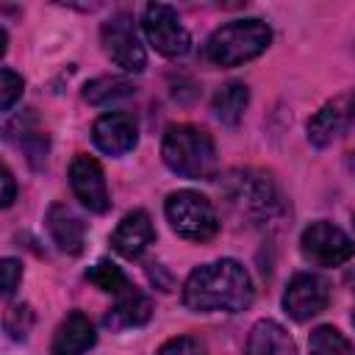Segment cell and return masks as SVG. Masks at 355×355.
<instances>
[{
	"instance_id": "obj_12",
	"label": "cell",
	"mask_w": 355,
	"mask_h": 355,
	"mask_svg": "<svg viewBox=\"0 0 355 355\" xmlns=\"http://www.w3.org/2000/svg\"><path fill=\"white\" fill-rule=\"evenodd\" d=\"M108 241H111L114 252H119L122 258H130V261L139 258V255L155 241V227H153L150 214L141 211V208L125 214V216L119 219V225L114 227V233H111Z\"/></svg>"
},
{
	"instance_id": "obj_5",
	"label": "cell",
	"mask_w": 355,
	"mask_h": 355,
	"mask_svg": "<svg viewBox=\"0 0 355 355\" xmlns=\"http://www.w3.org/2000/svg\"><path fill=\"white\" fill-rule=\"evenodd\" d=\"M164 214L169 227L186 241H211L219 230V216L214 202L194 189L172 191L164 202Z\"/></svg>"
},
{
	"instance_id": "obj_14",
	"label": "cell",
	"mask_w": 355,
	"mask_h": 355,
	"mask_svg": "<svg viewBox=\"0 0 355 355\" xmlns=\"http://www.w3.org/2000/svg\"><path fill=\"white\" fill-rule=\"evenodd\" d=\"M97 341L94 324L86 313L72 311L64 316V322L55 327L53 344H50V355H83L86 349H92Z\"/></svg>"
},
{
	"instance_id": "obj_2",
	"label": "cell",
	"mask_w": 355,
	"mask_h": 355,
	"mask_svg": "<svg viewBox=\"0 0 355 355\" xmlns=\"http://www.w3.org/2000/svg\"><path fill=\"white\" fill-rule=\"evenodd\" d=\"M222 189L230 208L250 225L272 227L286 216V202L277 183L261 169H233L225 175Z\"/></svg>"
},
{
	"instance_id": "obj_13",
	"label": "cell",
	"mask_w": 355,
	"mask_h": 355,
	"mask_svg": "<svg viewBox=\"0 0 355 355\" xmlns=\"http://www.w3.org/2000/svg\"><path fill=\"white\" fill-rule=\"evenodd\" d=\"M50 239L58 244L61 252L67 255H80L86 247V222L78 211H72L67 202H53L44 214Z\"/></svg>"
},
{
	"instance_id": "obj_27",
	"label": "cell",
	"mask_w": 355,
	"mask_h": 355,
	"mask_svg": "<svg viewBox=\"0 0 355 355\" xmlns=\"http://www.w3.org/2000/svg\"><path fill=\"white\" fill-rule=\"evenodd\" d=\"M347 114H349V119L355 122V94L349 97V105H347Z\"/></svg>"
},
{
	"instance_id": "obj_11",
	"label": "cell",
	"mask_w": 355,
	"mask_h": 355,
	"mask_svg": "<svg viewBox=\"0 0 355 355\" xmlns=\"http://www.w3.org/2000/svg\"><path fill=\"white\" fill-rule=\"evenodd\" d=\"M92 141L100 153L105 155H125L136 147L139 141V122L133 114H125V111H111V114H103L94 119L92 125Z\"/></svg>"
},
{
	"instance_id": "obj_7",
	"label": "cell",
	"mask_w": 355,
	"mask_h": 355,
	"mask_svg": "<svg viewBox=\"0 0 355 355\" xmlns=\"http://www.w3.org/2000/svg\"><path fill=\"white\" fill-rule=\"evenodd\" d=\"M100 42L105 55L125 72H141L147 67V53L144 44L139 39L136 22L128 11H119L114 17H108L100 25Z\"/></svg>"
},
{
	"instance_id": "obj_16",
	"label": "cell",
	"mask_w": 355,
	"mask_h": 355,
	"mask_svg": "<svg viewBox=\"0 0 355 355\" xmlns=\"http://www.w3.org/2000/svg\"><path fill=\"white\" fill-rule=\"evenodd\" d=\"M244 355H297V347L283 324H277L275 319H261L247 336Z\"/></svg>"
},
{
	"instance_id": "obj_9",
	"label": "cell",
	"mask_w": 355,
	"mask_h": 355,
	"mask_svg": "<svg viewBox=\"0 0 355 355\" xmlns=\"http://www.w3.org/2000/svg\"><path fill=\"white\" fill-rule=\"evenodd\" d=\"M327 302H330V283L313 272L294 275L283 291V311L294 322H308L319 316L327 308Z\"/></svg>"
},
{
	"instance_id": "obj_8",
	"label": "cell",
	"mask_w": 355,
	"mask_h": 355,
	"mask_svg": "<svg viewBox=\"0 0 355 355\" xmlns=\"http://www.w3.org/2000/svg\"><path fill=\"white\" fill-rule=\"evenodd\" d=\"M300 252L316 266H341L355 255V241L333 222H311L300 236Z\"/></svg>"
},
{
	"instance_id": "obj_3",
	"label": "cell",
	"mask_w": 355,
	"mask_h": 355,
	"mask_svg": "<svg viewBox=\"0 0 355 355\" xmlns=\"http://www.w3.org/2000/svg\"><path fill=\"white\" fill-rule=\"evenodd\" d=\"M164 164L189 180H214L216 178V144L211 133L191 122H178L164 130L161 139Z\"/></svg>"
},
{
	"instance_id": "obj_28",
	"label": "cell",
	"mask_w": 355,
	"mask_h": 355,
	"mask_svg": "<svg viewBox=\"0 0 355 355\" xmlns=\"http://www.w3.org/2000/svg\"><path fill=\"white\" fill-rule=\"evenodd\" d=\"M352 322H355V308H352Z\"/></svg>"
},
{
	"instance_id": "obj_24",
	"label": "cell",
	"mask_w": 355,
	"mask_h": 355,
	"mask_svg": "<svg viewBox=\"0 0 355 355\" xmlns=\"http://www.w3.org/2000/svg\"><path fill=\"white\" fill-rule=\"evenodd\" d=\"M22 89H25L22 78H19L14 69L3 67V72H0V108L8 111V108L22 97Z\"/></svg>"
},
{
	"instance_id": "obj_26",
	"label": "cell",
	"mask_w": 355,
	"mask_h": 355,
	"mask_svg": "<svg viewBox=\"0 0 355 355\" xmlns=\"http://www.w3.org/2000/svg\"><path fill=\"white\" fill-rule=\"evenodd\" d=\"M0 183H3L0 205H3V208H8V205L17 200V183H14V175H11V169H8V166H3V172H0Z\"/></svg>"
},
{
	"instance_id": "obj_1",
	"label": "cell",
	"mask_w": 355,
	"mask_h": 355,
	"mask_svg": "<svg viewBox=\"0 0 355 355\" xmlns=\"http://www.w3.org/2000/svg\"><path fill=\"white\" fill-rule=\"evenodd\" d=\"M252 277L233 258L202 263L183 283V305L194 313H241L252 305Z\"/></svg>"
},
{
	"instance_id": "obj_21",
	"label": "cell",
	"mask_w": 355,
	"mask_h": 355,
	"mask_svg": "<svg viewBox=\"0 0 355 355\" xmlns=\"http://www.w3.org/2000/svg\"><path fill=\"white\" fill-rule=\"evenodd\" d=\"M86 280L89 283H94L100 291H105V294H122V291H128L130 288V280H128V275L114 263V261H97L94 266H89L86 269Z\"/></svg>"
},
{
	"instance_id": "obj_23",
	"label": "cell",
	"mask_w": 355,
	"mask_h": 355,
	"mask_svg": "<svg viewBox=\"0 0 355 355\" xmlns=\"http://www.w3.org/2000/svg\"><path fill=\"white\" fill-rule=\"evenodd\" d=\"M155 355H208V349L194 336H175V338L164 341Z\"/></svg>"
},
{
	"instance_id": "obj_22",
	"label": "cell",
	"mask_w": 355,
	"mask_h": 355,
	"mask_svg": "<svg viewBox=\"0 0 355 355\" xmlns=\"http://www.w3.org/2000/svg\"><path fill=\"white\" fill-rule=\"evenodd\" d=\"M6 333L14 338V341H22L28 338L31 327H33V311L31 305H14L8 313H6Z\"/></svg>"
},
{
	"instance_id": "obj_18",
	"label": "cell",
	"mask_w": 355,
	"mask_h": 355,
	"mask_svg": "<svg viewBox=\"0 0 355 355\" xmlns=\"http://www.w3.org/2000/svg\"><path fill=\"white\" fill-rule=\"evenodd\" d=\"M250 105V89L241 80H227L216 89L211 100V111L222 125H239Z\"/></svg>"
},
{
	"instance_id": "obj_15",
	"label": "cell",
	"mask_w": 355,
	"mask_h": 355,
	"mask_svg": "<svg viewBox=\"0 0 355 355\" xmlns=\"http://www.w3.org/2000/svg\"><path fill=\"white\" fill-rule=\"evenodd\" d=\"M150 316H153V300L136 286H130L128 291L116 294V302L103 316V324L111 330H130V327L147 324Z\"/></svg>"
},
{
	"instance_id": "obj_20",
	"label": "cell",
	"mask_w": 355,
	"mask_h": 355,
	"mask_svg": "<svg viewBox=\"0 0 355 355\" xmlns=\"http://www.w3.org/2000/svg\"><path fill=\"white\" fill-rule=\"evenodd\" d=\"M308 355H355L349 338L333 327V324H319L308 336Z\"/></svg>"
},
{
	"instance_id": "obj_19",
	"label": "cell",
	"mask_w": 355,
	"mask_h": 355,
	"mask_svg": "<svg viewBox=\"0 0 355 355\" xmlns=\"http://www.w3.org/2000/svg\"><path fill=\"white\" fill-rule=\"evenodd\" d=\"M133 92H136L133 80L119 78V75H103V78H94L83 86V100L92 105H108V103H116L122 97H130Z\"/></svg>"
},
{
	"instance_id": "obj_6",
	"label": "cell",
	"mask_w": 355,
	"mask_h": 355,
	"mask_svg": "<svg viewBox=\"0 0 355 355\" xmlns=\"http://www.w3.org/2000/svg\"><path fill=\"white\" fill-rule=\"evenodd\" d=\"M141 31H144L147 44H153V50L161 53L164 58H180L191 47L189 31L183 28L178 11L172 6H166V3H150V6H144Z\"/></svg>"
},
{
	"instance_id": "obj_25",
	"label": "cell",
	"mask_w": 355,
	"mask_h": 355,
	"mask_svg": "<svg viewBox=\"0 0 355 355\" xmlns=\"http://www.w3.org/2000/svg\"><path fill=\"white\" fill-rule=\"evenodd\" d=\"M0 269H3V297L8 300L17 291L19 280H22V263L17 258H3Z\"/></svg>"
},
{
	"instance_id": "obj_10",
	"label": "cell",
	"mask_w": 355,
	"mask_h": 355,
	"mask_svg": "<svg viewBox=\"0 0 355 355\" xmlns=\"http://www.w3.org/2000/svg\"><path fill=\"white\" fill-rule=\"evenodd\" d=\"M69 186H72V194L80 200V205L89 208L92 214H105L111 208L105 172L97 158L78 153L69 164Z\"/></svg>"
},
{
	"instance_id": "obj_4",
	"label": "cell",
	"mask_w": 355,
	"mask_h": 355,
	"mask_svg": "<svg viewBox=\"0 0 355 355\" xmlns=\"http://www.w3.org/2000/svg\"><path fill=\"white\" fill-rule=\"evenodd\" d=\"M272 44V28L263 19H230L216 28L205 44V55L216 67H241Z\"/></svg>"
},
{
	"instance_id": "obj_29",
	"label": "cell",
	"mask_w": 355,
	"mask_h": 355,
	"mask_svg": "<svg viewBox=\"0 0 355 355\" xmlns=\"http://www.w3.org/2000/svg\"><path fill=\"white\" fill-rule=\"evenodd\" d=\"M352 225H355V216H352Z\"/></svg>"
},
{
	"instance_id": "obj_17",
	"label": "cell",
	"mask_w": 355,
	"mask_h": 355,
	"mask_svg": "<svg viewBox=\"0 0 355 355\" xmlns=\"http://www.w3.org/2000/svg\"><path fill=\"white\" fill-rule=\"evenodd\" d=\"M347 119H349V114H347V108L341 105V100L322 105V108L308 119V141H311L313 147H319V150L327 147V144H333V141L344 133Z\"/></svg>"
}]
</instances>
